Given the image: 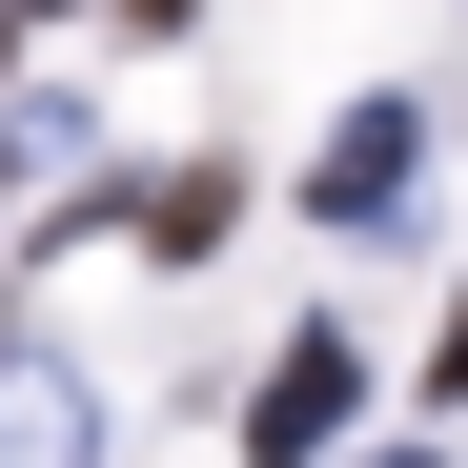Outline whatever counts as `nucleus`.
<instances>
[{
	"label": "nucleus",
	"mask_w": 468,
	"mask_h": 468,
	"mask_svg": "<svg viewBox=\"0 0 468 468\" xmlns=\"http://www.w3.org/2000/svg\"><path fill=\"white\" fill-rule=\"evenodd\" d=\"M346 387H367V346L305 326V346L265 367V408H245V468H326V448H346Z\"/></svg>",
	"instance_id": "obj_1"
},
{
	"label": "nucleus",
	"mask_w": 468,
	"mask_h": 468,
	"mask_svg": "<svg viewBox=\"0 0 468 468\" xmlns=\"http://www.w3.org/2000/svg\"><path fill=\"white\" fill-rule=\"evenodd\" d=\"M408 164H428V143H408V102H367L326 164H305V204H326V224H387V204H408Z\"/></svg>",
	"instance_id": "obj_2"
},
{
	"label": "nucleus",
	"mask_w": 468,
	"mask_h": 468,
	"mask_svg": "<svg viewBox=\"0 0 468 468\" xmlns=\"http://www.w3.org/2000/svg\"><path fill=\"white\" fill-rule=\"evenodd\" d=\"M224 204H245L224 164H204V184H164V204H143V245H164V265H204V245H224Z\"/></svg>",
	"instance_id": "obj_3"
},
{
	"label": "nucleus",
	"mask_w": 468,
	"mask_h": 468,
	"mask_svg": "<svg viewBox=\"0 0 468 468\" xmlns=\"http://www.w3.org/2000/svg\"><path fill=\"white\" fill-rule=\"evenodd\" d=\"M428 387H448V408H468V305H448V346H428Z\"/></svg>",
	"instance_id": "obj_4"
},
{
	"label": "nucleus",
	"mask_w": 468,
	"mask_h": 468,
	"mask_svg": "<svg viewBox=\"0 0 468 468\" xmlns=\"http://www.w3.org/2000/svg\"><path fill=\"white\" fill-rule=\"evenodd\" d=\"M122 21H184V0H122Z\"/></svg>",
	"instance_id": "obj_5"
},
{
	"label": "nucleus",
	"mask_w": 468,
	"mask_h": 468,
	"mask_svg": "<svg viewBox=\"0 0 468 468\" xmlns=\"http://www.w3.org/2000/svg\"><path fill=\"white\" fill-rule=\"evenodd\" d=\"M387 468H428V448H387Z\"/></svg>",
	"instance_id": "obj_6"
}]
</instances>
